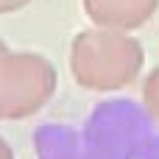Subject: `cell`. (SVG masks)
<instances>
[{
    "mask_svg": "<svg viewBox=\"0 0 159 159\" xmlns=\"http://www.w3.org/2000/svg\"><path fill=\"white\" fill-rule=\"evenodd\" d=\"M0 159H8V154H6V148L0 145Z\"/></svg>",
    "mask_w": 159,
    "mask_h": 159,
    "instance_id": "cell-1",
    "label": "cell"
}]
</instances>
